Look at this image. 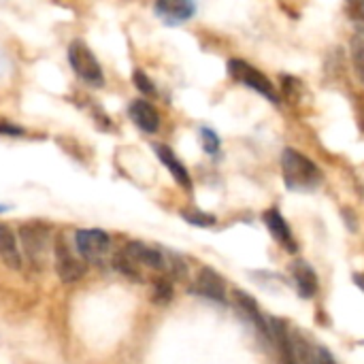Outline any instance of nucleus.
Here are the masks:
<instances>
[{
    "mask_svg": "<svg viewBox=\"0 0 364 364\" xmlns=\"http://www.w3.org/2000/svg\"><path fill=\"white\" fill-rule=\"evenodd\" d=\"M113 264H115V269L122 273V275H126V277H130V279H141V271H139V264L122 250V254H117L115 258H113Z\"/></svg>",
    "mask_w": 364,
    "mask_h": 364,
    "instance_id": "nucleus-18",
    "label": "nucleus"
},
{
    "mask_svg": "<svg viewBox=\"0 0 364 364\" xmlns=\"http://www.w3.org/2000/svg\"><path fill=\"white\" fill-rule=\"evenodd\" d=\"M19 243L28 262L43 269L51 252V232L43 222H26L19 226Z\"/></svg>",
    "mask_w": 364,
    "mask_h": 364,
    "instance_id": "nucleus-2",
    "label": "nucleus"
},
{
    "mask_svg": "<svg viewBox=\"0 0 364 364\" xmlns=\"http://www.w3.org/2000/svg\"><path fill=\"white\" fill-rule=\"evenodd\" d=\"M0 134L17 136V134H23V128H19L15 124H9V122H0Z\"/></svg>",
    "mask_w": 364,
    "mask_h": 364,
    "instance_id": "nucleus-23",
    "label": "nucleus"
},
{
    "mask_svg": "<svg viewBox=\"0 0 364 364\" xmlns=\"http://www.w3.org/2000/svg\"><path fill=\"white\" fill-rule=\"evenodd\" d=\"M284 181L294 192H309L322 183V171L305 154L296 149H284L282 154Z\"/></svg>",
    "mask_w": 364,
    "mask_h": 364,
    "instance_id": "nucleus-1",
    "label": "nucleus"
},
{
    "mask_svg": "<svg viewBox=\"0 0 364 364\" xmlns=\"http://www.w3.org/2000/svg\"><path fill=\"white\" fill-rule=\"evenodd\" d=\"M128 113H130V119L134 122V126L141 128L143 132L156 134L160 130V113L145 98H134L128 107Z\"/></svg>",
    "mask_w": 364,
    "mask_h": 364,
    "instance_id": "nucleus-9",
    "label": "nucleus"
},
{
    "mask_svg": "<svg viewBox=\"0 0 364 364\" xmlns=\"http://www.w3.org/2000/svg\"><path fill=\"white\" fill-rule=\"evenodd\" d=\"M6 209H9L6 205H0V211H6Z\"/></svg>",
    "mask_w": 364,
    "mask_h": 364,
    "instance_id": "nucleus-26",
    "label": "nucleus"
},
{
    "mask_svg": "<svg viewBox=\"0 0 364 364\" xmlns=\"http://www.w3.org/2000/svg\"><path fill=\"white\" fill-rule=\"evenodd\" d=\"M124 252L141 267H149V269H156V271H166V256L164 252L151 247V245H145L141 241H130L126 243Z\"/></svg>",
    "mask_w": 364,
    "mask_h": 364,
    "instance_id": "nucleus-11",
    "label": "nucleus"
},
{
    "mask_svg": "<svg viewBox=\"0 0 364 364\" xmlns=\"http://www.w3.org/2000/svg\"><path fill=\"white\" fill-rule=\"evenodd\" d=\"M194 292L215 301V303H226V288H224V279L213 271V269H200L196 284H194Z\"/></svg>",
    "mask_w": 364,
    "mask_h": 364,
    "instance_id": "nucleus-13",
    "label": "nucleus"
},
{
    "mask_svg": "<svg viewBox=\"0 0 364 364\" xmlns=\"http://www.w3.org/2000/svg\"><path fill=\"white\" fill-rule=\"evenodd\" d=\"M200 143L209 156H215L220 151V136L211 128H200Z\"/></svg>",
    "mask_w": 364,
    "mask_h": 364,
    "instance_id": "nucleus-20",
    "label": "nucleus"
},
{
    "mask_svg": "<svg viewBox=\"0 0 364 364\" xmlns=\"http://www.w3.org/2000/svg\"><path fill=\"white\" fill-rule=\"evenodd\" d=\"M154 11L164 23L179 26L194 17L196 2L194 0H154Z\"/></svg>",
    "mask_w": 364,
    "mask_h": 364,
    "instance_id": "nucleus-7",
    "label": "nucleus"
},
{
    "mask_svg": "<svg viewBox=\"0 0 364 364\" xmlns=\"http://www.w3.org/2000/svg\"><path fill=\"white\" fill-rule=\"evenodd\" d=\"M235 303H237V307L241 309V314L254 324V328L258 331V335H260L267 343H271V326H269V320L262 316V311L258 309L256 301H254L247 292L235 290Z\"/></svg>",
    "mask_w": 364,
    "mask_h": 364,
    "instance_id": "nucleus-10",
    "label": "nucleus"
},
{
    "mask_svg": "<svg viewBox=\"0 0 364 364\" xmlns=\"http://www.w3.org/2000/svg\"><path fill=\"white\" fill-rule=\"evenodd\" d=\"M292 341H294V350H296V360L299 364H318V350H314V346L301 335V333H292Z\"/></svg>",
    "mask_w": 364,
    "mask_h": 364,
    "instance_id": "nucleus-17",
    "label": "nucleus"
},
{
    "mask_svg": "<svg viewBox=\"0 0 364 364\" xmlns=\"http://www.w3.org/2000/svg\"><path fill=\"white\" fill-rule=\"evenodd\" d=\"M132 81H134V87H136L139 92H143L145 96L156 94V85L151 83V79H149L141 68H134V73H132Z\"/></svg>",
    "mask_w": 364,
    "mask_h": 364,
    "instance_id": "nucleus-22",
    "label": "nucleus"
},
{
    "mask_svg": "<svg viewBox=\"0 0 364 364\" xmlns=\"http://www.w3.org/2000/svg\"><path fill=\"white\" fill-rule=\"evenodd\" d=\"M0 258L11 271L21 269V252L17 247V239L6 224H0Z\"/></svg>",
    "mask_w": 364,
    "mask_h": 364,
    "instance_id": "nucleus-15",
    "label": "nucleus"
},
{
    "mask_svg": "<svg viewBox=\"0 0 364 364\" xmlns=\"http://www.w3.org/2000/svg\"><path fill=\"white\" fill-rule=\"evenodd\" d=\"M68 62L75 75L90 87H105V73L94 51L83 41H73L68 47Z\"/></svg>",
    "mask_w": 364,
    "mask_h": 364,
    "instance_id": "nucleus-3",
    "label": "nucleus"
},
{
    "mask_svg": "<svg viewBox=\"0 0 364 364\" xmlns=\"http://www.w3.org/2000/svg\"><path fill=\"white\" fill-rule=\"evenodd\" d=\"M269 326H271V346L277 350L279 364H299L294 341H292V333L288 331V326L282 320H275V318L269 320Z\"/></svg>",
    "mask_w": 364,
    "mask_h": 364,
    "instance_id": "nucleus-8",
    "label": "nucleus"
},
{
    "mask_svg": "<svg viewBox=\"0 0 364 364\" xmlns=\"http://www.w3.org/2000/svg\"><path fill=\"white\" fill-rule=\"evenodd\" d=\"M53 267H55L58 277L64 284H77L85 273V267L70 252V247H68V243H66V239L62 235H58L53 239Z\"/></svg>",
    "mask_w": 364,
    "mask_h": 364,
    "instance_id": "nucleus-6",
    "label": "nucleus"
},
{
    "mask_svg": "<svg viewBox=\"0 0 364 364\" xmlns=\"http://www.w3.org/2000/svg\"><path fill=\"white\" fill-rule=\"evenodd\" d=\"M262 222H264V224H267V228L271 230L273 239H275L277 243H282V247H286L290 254H294V252H296L294 235H292V230H290L288 222L284 220V215H282L277 209H269V211H264Z\"/></svg>",
    "mask_w": 364,
    "mask_h": 364,
    "instance_id": "nucleus-14",
    "label": "nucleus"
},
{
    "mask_svg": "<svg viewBox=\"0 0 364 364\" xmlns=\"http://www.w3.org/2000/svg\"><path fill=\"white\" fill-rule=\"evenodd\" d=\"M75 245L83 260L100 262L111 252V237L100 228H81L75 232Z\"/></svg>",
    "mask_w": 364,
    "mask_h": 364,
    "instance_id": "nucleus-5",
    "label": "nucleus"
},
{
    "mask_svg": "<svg viewBox=\"0 0 364 364\" xmlns=\"http://www.w3.org/2000/svg\"><path fill=\"white\" fill-rule=\"evenodd\" d=\"M228 73L235 81L243 83L245 87L258 92L260 96H264L267 100H271L273 105H279V94L275 90V85L269 81V77H264L258 68H254L252 64L243 62V60H230L228 62Z\"/></svg>",
    "mask_w": 364,
    "mask_h": 364,
    "instance_id": "nucleus-4",
    "label": "nucleus"
},
{
    "mask_svg": "<svg viewBox=\"0 0 364 364\" xmlns=\"http://www.w3.org/2000/svg\"><path fill=\"white\" fill-rule=\"evenodd\" d=\"M181 218L194 226H200V228H209L215 224V218L209 213H203V211H181Z\"/></svg>",
    "mask_w": 364,
    "mask_h": 364,
    "instance_id": "nucleus-21",
    "label": "nucleus"
},
{
    "mask_svg": "<svg viewBox=\"0 0 364 364\" xmlns=\"http://www.w3.org/2000/svg\"><path fill=\"white\" fill-rule=\"evenodd\" d=\"M173 284L166 277H160L154 282V290H151V301L156 305H168L173 301Z\"/></svg>",
    "mask_w": 364,
    "mask_h": 364,
    "instance_id": "nucleus-19",
    "label": "nucleus"
},
{
    "mask_svg": "<svg viewBox=\"0 0 364 364\" xmlns=\"http://www.w3.org/2000/svg\"><path fill=\"white\" fill-rule=\"evenodd\" d=\"M318 364H337V363H335V358L328 354V350L318 348Z\"/></svg>",
    "mask_w": 364,
    "mask_h": 364,
    "instance_id": "nucleus-24",
    "label": "nucleus"
},
{
    "mask_svg": "<svg viewBox=\"0 0 364 364\" xmlns=\"http://www.w3.org/2000/svg\"><path fill=\"white\" fill-rule=\"evenodd\" d=\"M154 151L158 156V160L168 168V173L173 175V179L183 188V190H192V177L186 168V164L175 156V151L168 147V145H162V143H154Z\"/></svg>",
    "mask_w": 364,
    "mask_h": 364,
    "instance_id": "nucleus-12",
    "label": "nucleus"
},
{
    "mask_svg": "<svg viewBox=\"0 0 364 364\" xmlns=\"http://www.w3.org/2000/svg\"><path fill=\"white\" fill-rule=\"evenodd\" d=\"M354 282H356V286H358V288H363V290H364V273H358V275H354Z\"/></svg>",
    "mask_w": 364,
    "mask_h": 364,
    "instance_id": "nucleus-25",
    "label": "nucleus"
},
{
    "mask_svg": "<svg viewBox=\"0 0 364 364\" xmlns=\"http://www.w3.org/2000/svg\"><path fill=\"white\" fill-rule=\"evenodd\" d=\"M292 277H294L296 290L303 299H311L318 292V275L307 262H303V260L294 262L292 264Z\"/></svg>",
    "mask_w": 364,
    "mask_h": 364,
    "instance_id": "nucleus-16",
    "label": "nucleus"
}]
</instances>
